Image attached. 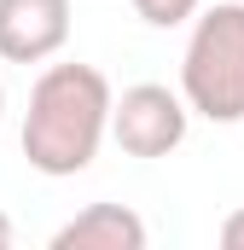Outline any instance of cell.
Returning <instances> with one entry per match:
<instances>
[{
  "instance_id": "cell-7",
  "label": "cell",
  "mask_w": 244,
  "mask_h": 250,
  "mask_svg": "<svg viewBox=\"0 0 244 250\" xmlns=\"http://www.w3.org/2000/svg\"><path fill=\"white\" fill-rule=\"evenodd\" d=\"M221 245H227V250H244V209H233V215L221 221Z\"/></svg>"
},
{
  "instance_id": "cell-3",
  "label": "cell",
  "mask_w": 244,
  "mask_h": 250,
  "mask_svg": "<svg viewBox=\"0 0 244 250\" xmlns=\"http://www.w3.org/2000/svg\"><path fill=\"white\" fill-rule=\"evenodd\" d=\"M192 128V105L186 93L163 87V82H134L122 87L117 111H111V140L128 157H169Z\"/></svg>"
},
{
  "instance_id": "cell-5",
  "label": "cell",
  "mask_w": 244,
  "mask_h": 250,
  "mask_svg": "<svg viewBox=\"0 0 244 250\" xmlns=\"http://www.w3.org/2000/svg\"><path fill=\"white\" fill-rule=\"evenodd\" d=\"M145 239L151 233L128 204H87L53 233V250H145Z\"/></svg>"
},
{
  "instance_id": "cell-9",
  "label": "cell",
  "mask_w": 244,
  "mask_h": 250,
  "mask_svg": "<svg viewBox=\"0 0 244 250\" xmlns=\"http://www.w3.org/2000/svg\"><path fill=\"white\" fill-rule=\"evenodd\" d=\"M0 123H6V82H0Z\"/></svg>"
},
{
  "instance_id": "cell-6",
  "label": "cell",
  "mask_w": 244,
  "mask_h": 250,
  "mask_svg": "<svg viewBox=\"0 0 244 250\" xmlns=\"http://www.w3.org/2000/svg\"><path fill=\"white\" fill-rule=\"evenodd\" d=\"M134 12H140V23H151V29H181L192 23L198 12H203V0H128Z\"/></svg>"
},
{
  "instance_id": "cell-8",
  "label": "cell",
  "mask_w": 244,
  "mask_h": 250,
  "mask_svg": "<svg viewBox=\"0 0 244 250\" xmlns=\"http://www.w3.org/2000/svg\"><path fill=\"white\" fill-rule=\"evenodd\" d=\"M12 245H18V227H12V215L0 209V250H12Z\"/></svg>"
},
{
  "instance_id": "cell-1",
  "label": "cell",
  "mask_w": 244,
  "mask_h": 250,
  "mask_svg": "<svg viewBox=\"0 0 244 250\" xmlns=\"http://www.w3.org/2000/svg\"><path fill=\"white\" fill-rule=\"evenodd\" d=\"M111 111H117V93L105 82L99 64H47L29 87V111H23V157L35 175L47 181H70L81 175L105 134H111Z\"/></svg>"
},
{
  "instance_id": "cell-4",
  "label": "cell",
  "mask_w": 244,
  "mask_h": 250,
  "mask_svg": "<svg viewBox=\"0 0 244 250\" xmlns=\"http://www.w3.org/2000/svg\"><path fill=\"white\" fill-rule=\"evenodd\" d=\"M70 41V0H0V59L47 64Z\"/></svg>"
},
{
  "instance_id": "cell-2",
  "label": "cell",
  "mask_w": 244,
  "mask_h": 250,
  "mask_svg": "<svg viewBox=\"0 0 244 250\" xmlns=\"http://www.w3.org/2000/svg\"><path fill=\"white\" fill-rule=\"evenodd\" d=\"M181 93L203 123H244V0H221L192 18L181 53Z\"/></svg>"
}]
</instances>
